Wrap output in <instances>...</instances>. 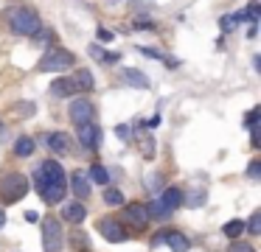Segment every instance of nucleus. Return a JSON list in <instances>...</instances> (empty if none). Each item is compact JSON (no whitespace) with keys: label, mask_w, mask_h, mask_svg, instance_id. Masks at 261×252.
<instances>
[{"label":"nucleus","mask_w":261,"mask_h":252,"mask_svg":"<svg viewBox=\"0 0 261 252\" xmlns=\"http://www.w3.org/2000/svg\"><path fill=\"white\" fill-rule=\"evenodd\" d=\"M87 53H90L96 62H101V65H115V62L121 59V56H118V53H113V50H104L98 42H93L90 48H87Z\"/></svg>","instance_id":"2eb2a0df"},{"label":"nucleus","mask_w":261,"mask_h":252,"mask_svg":"<svg viewBox=\"0 0 261 252\" xmlns=\"http://www.w3.org/2000/svg\"><path fill=\"white\" fill-rule=\"evenodd\" d=\"M141 50L143 56H149V59H163V56H160V50H154V48H138Z\"/></svg>","instance_id":"c9c22d12"},{"label":"nucleus","mask_w":261,"mask_h":252,"mask_svg":"<svg viewBox=\"0 0 261 252\" xmlns=\"http://www.w3.org/2000/svg\"><path fill=\"white\" fill-rule=\"evenodd\" d=\"M76 140L82 143V149L85 151H96L98 146H101V129H98L96 121H87L79 126V132H76Z\"/></svg>","instance_id":"423d86ee"},{"label":"nucleus","mask_w":261,"mask_h":252,"mask_svg":"<svg viewBox=\"0 0 261 252\" xmlns=\"http://www.w3.org/2000/svg\"><path fill=\"white\" fill-rule=\"evenodd\" d=\"M65 246V230L57 216L42 218V249L45 252H62Z\"/></svg>","instance_id":"39448f33"},{"label":"nucleus","mask_w":261,"mask_h":252,"mask_svg":"<svg viewBox=\"0 0 261 252\" xmlns=\"http://www.w3.org/2000/svg\"><path fill=\"white\" fill-rule=\"evenodd\" d=\"M244 14H247V20H250V22H258V14H261V3H258V0H253V3L247 6V11H244Z\"/></svg>","instance_id":"bb28decb"},{"label":"nucleus","mask_w":261,"mask_h":252,"mask_svg":"<svg viewBox=\"0 0 261 252\" xmlns=\"http://www.w3.org/2000/svg\"><path fill=\"white\" fill-rule=\"evenodd\" d=\"M166 233H169V230H160V233L152 238V244H154V246H158V244H166Z\"/></svg>","instance_id":"e433bc0d"},{"label":"nucleus","mask_w":261,"mask_h":252,"mask_svg":"<svg viewBox=\"0 0 261 252\" xmlns=\"http://www.w3.org/2000/svg\"><path fill=\"white\" fill-rule=\"evenodd\" d=\"M98 42H104V45H107V42H113V39H115V34L113 31H107V28H98Z\"/></svg>","instance_id":"2f4dec72"},{"label":"nucleus","mask_w":261,"mask_h":252,"mask_svg":"<svg viewBox=\"0 0 261 252\" xmlns=\"http://www.w3.org/2000/svg\"><path fill=\"white\" fill-rule=\"evenodd\" d=\"M205 199H208V193H205V190L199 188L197 193H191V196H188V205H191V207H199V205H205Z\"/></svg>","instance_id":"cd10ccee"},{"label":"nucleus","mask_w":261,"mask_h":252,"mask_svg":"<svg viewBox=\"0 0 261 252\" xmlns=\"http://www.w3.org/2000/svg\"><path fill=\"white\" fill-rule=\"evenodd\" d=\"M244 233H250V235H258L261 233V210H255L253 216H250V221L244 224Z\"/></svg>","instance_id":"b1692460"},{"label":"nucleus","mask_w":261,"mask_h":252,"mask_svg":"<svg viewBox=\"0 0 261 252\" xmlns=\"http://www.w3.org/2000/svg\"><path fill=\"white\" fill-rule=\"evenodd\" d=\"M98 233H101L107 241H113V244H121V241L129 238V233H126L124 224H121L118 218H110V216L98 218Z\"/></svg>","instance_id":"0eeeda50"},{"label":"nucleus","mask_w":261,"mask_h":252,"mask_svg":"<svg viewBox=\"0 0 261 252\" xmlns=\"http://www.w3.org/2000/svg\"><path fill=\"white\" fill-rule=\"evenodd\" d=\"M73 140H70L68 132H51L48 134V149L54 151V154H70V149H73Z\"/></svg>","instance_id":"9d476101"},{"label":"nucleus","mask_w":261,"mask_h":252,"mask_svg":"<svg viewBox=\"0 0 261 252\" xmlns=\"http://www.w3.org/2000/svg\"><path fill=\"white\" fill-rule=\"evenodd\" d=\"M51 95H59V98H70V95H76L73 81H70L68 76H59L57 81L51 84Z\"/></svg>","instance_id":"a211bd4d"},{"label":"nucleus","mask_w":261,"mask_h":252,"mask_svg":"<svg viewBox=\"0 0 261 252\" xmlns=\"http://www.w3.org/2000/svg\"><path fill=\"white\" fill-rule=\"evenodd\" d=\"M219 25H222V31H225V34H230L233 28L239 25V22L233 20V14H225V17H222V20H219Z\"/></svg>","instance_id":"c756f323"},{"label":"nucleus","mask_w":261,"mask_h":252,"mask_svg":"<svg viewBox=\"0 0 261 252\" xmlns=\"http://www.w3.org/2000/svg\"><path fill=\"white\" fill-rule=\"evenodd\" d=\"M76 65V56L70 53L68 48H51L48 53H42V59L37 62V70L40 73H59L68 70V67Z\"/></svg>","instance_id":"7ed1b4c3"},{"label":"nucleus","mask_w":261,"mask_h":252,"mask_svg":"<svg viewBox=\"0 0 261 252\" xmlns=\"http://www.w3.org/2000/svg\"><path fill=\"white\" fill-rule=\"evenodd\" d=\"M222 233H225L230 241H236L239 235L244 233V221H242V218H233V221H227L225 227H222Z\"/></svg>","instance_id":"412c9836"},{"label":"nucleus","mask_w":261,"mask_h":252,"mask_svg":"<svg viewBox=\"0 0 261 252\" xmlns=\"http://www.w3.org/2000/svg\"><path fill=\"white\" fill-rule=\"evenodd\" d=\"M124 216H126V221H129L135 230H146V227H149L146 205H141V202H129V205L124 207Z\"/></svg>","instance_id":"1a4fd4ad"},{"label":"nucleus","mask_w":261,"mask_h":252,"mask_svg":"<svg viewBox=\"0 0 261 252\" xmlns=\"http://www.w3.org/2000/svg\"><path fill=\"white\" fill-rule=\"evenodd\" d=\"M227 252H255V249H253V244H250V241L236 238V241L230 244V249H227Z\"/></svg>","instance_id":"a878e982"},{"label":"nucleus","mask_w":261,"mask_h":252,"mask_svg":"<svg viewBox=\"0 0 261 252\" xmlns=\"http://www.w3.org/2000/svg\"><path fill=\"white\" fill-rule=\"evenodd\" d=\"M25 193H29V179H25L20 171H12V174H6V177L0 179V196H3L6 205L20 202Z\"/></svg>","instance_id":"20e7f679"},{"label":"nucleus","mask_w":261,"mask_h":252,"mask_svg":"<svg viewBox=\"0 0 261 252\" xmlns=\"http://www.w3.org/2000/svg\"><path fill=\"white\" fill-rule=\"evenodd\" d=\"M85 216H87V207L82 205V202H70V205L62 207V218H65V221H70V224H82V221H85Z\"/></svg>","instance_id":"ddd939ff"},{"label":"nucleus","mask_w":261,"mask_h":252,"mask_svg":"<svg viewBox=\"0 0 261 252\" xmlns=\"http://www.w3.org/2000/svg\"><path fill=\"white\" fill-rule=\"evenodd\" d=\"M146 213H149V221H152V218H158V221H163V218H169V210L163 207V202H160V199L149 202V205H146Z\"/></svg>","instance_id":"aec40b11"},{"label":"nucleus","mask_w":261,"mask_h":252,"mask_svg":"<svg viewBox=\"0 0 261 252\" xmlns=\"http://www.w3.org/2000/svg\"><path fill=\"white\" fill-rule=\"evenodd\" d=\"M6 224V213H3V207H0V227Z\"/></svg>","instance_id":"58836bf2"},{"label":"nucleus","mask_w":261,"mask_h":252,"mask_svg":"<svg viewBox=\"0 0 261 252\" xmlns=\"http://www.w3.org/2000/svg\"><path fill=\"white\" fill-rule=\"evenodd\" d=\"M34 149H37V143L29 137V134H23V137L14 140V154H17V157H31V154H34Z\"/></svg>","instance_id":"6ab92c4d"},{"label":"nucleus","mask_w":261,"mask_h":252,"mask_svg":"<svg viewBox=\"0 0 261 252\" xmlns=\"http://www.w3.org/2000/svg\"><path fill=\"white\" fill-rule=\"evenodd\" d=\"M166 244L171 246V252H188L191 249V241L182 233H177V230H169V233H166Z\"/></svg>","instance_id":"f3484780"},{"label":"nucleus","mask_w":261,"mask_h":252,"mask_svg":"<svg viewBox=\"0 0 261 252\" xmlns=\"http://www.w3.org/2000/svg\"><path fill=\"white\" fill-rule=\"evenodd\" d=\"M250 146H253V149H258V146H261V134H258V129H250Z\"/></svg>","instance_id":"f704fd0d"},{"label":"nucleus","mask_w":261,"mask_h":252,"mask_svg":"<svg viewBox=\"0 0 261 252\" xmlns=\"http://www.w3.org/2000/svg\"><path fill=\"white\" fill-rule=\"evenodd\" d=\"M141 123H143V126H152V129H154V126L160 123V115H152L149 121H141Z\"/></svg>","instance_id":"4c0bfd02"},{"label":"nucleus","mask_w":261,"mask_h":252,"mask_svg":"<svg viewBox=\"0 0 261 252\" xmlns=\"http://www.w3.org/2000/svg\"><path fill=\"white\" fill-rule=\"evenodd\" d=\"M115 134H118L121 140H126V143H129V140H132V126H126V123H121V126H115Z\"/></svg>","instance_id":"7c9ffc66"},{"label":"nucleus","mask_w":261,"mask_h":252,"mask_svg":"<svg viewBox=\"0 0 261 252\" xmlns=\"http://www.w3.org/2000/svg\"><path fill=\"white\" fill-rule=\"evenodd\" d=\"M135 28H141V31H154V22L152 20H135Z\"/></svg>","instance_id":"72a5a7b5"},{"label":"nucleus","mask_w":261,"mask_h":252,"mask_svg":"<svg viewBox=\"0 0 261 252\" xmlns=\"http://www.w3.org/2000/svg\"><path fill=\"white\" fill-rule=\"evenodd\" d=\"M73 246L76 249H90V241H87L85 233H73Z\"/></svg>","instance_id":"c85d7f7f"},{"label":"nucleus","mask_w":261,"mask_h":252,"mask_svg":"<svg viewBox=\"0 0 261 252\" xmlns=\"http://www.w3.org/2000/svg\"><path fill=\"white\" fill-rule=\"evenodd\" d=\"M258 118H261V106H253V109L244 115V126H247V129H255V126H258Z\"/></svg>","instance_id":"393cba45"},{"label":"nucleus","mask_w":261,"mask_h":252,"mask_svg":"<svg viewBox=\"0 0 261 252\" xmlns=\"http://www.w3.org/2000/svg\"><path fill=\"white\" fill-rule=\"evenodd\" d=\"M160 202H163V207L171 213V210H177V207H180L182 202H186V196H182V190H180V188H174V185H171V188H166V190H163Z\"/></svg>","instance_id":"4468645a"},{"label":"nucleus","mask_w":261,"mask_h":252,"mask_svg":"<svg viewBox=\"0 0 261 252\" xmlns=\"http://www.w3.org/2000/svg\"><path fill=\"white\" fill-rule=\"evenodd\" d=\"M104 202L113 205V207H118V205H124V193H121L118 188H104Z\"/></svg>","instance_id":"5701e85b"},{"label":"nucleus","mask_w":261,"mask_h":252,"mask_svg":"<svg viewBox=\"0 0 261 252\" xmlns=\"http://www.w3.org/2000/svg\"><path fill=\"white\" fill-rule=\"evenodd\" d=\"M121 78H124V84H129V87H135V90L149 87V76L143 70H138V67H124V70H121Z\"/></svg>","instance_id":"f8f14e48"},{"label":"nucleus","mask_w":261,"mask_h":252,"mask_svg":"<svg viewBox=\"0 0 261 252\" xmlns=\"http://www.w3.org/2000/svg\"><path fill=\"white\" fill-rule=\"evenodd\" d=\"M93 115H96V109H93V104L87 98H73L68 106V118L76 123V126H82V123L93 121Z\"/></svg>","instance_id":"6e6552de"},{"label":"nucleus","mask_w":261,"mask_h":252,"mask_svg":"<svg viewBox=\"0 0 261 252\" xmlns=\"http://www.w3.org/2000/svg\"><path fill=\"white\" fill-rule=\"evenodd\" d=\"M70 190H73L76 196H79V202H85L87 196H90V179H87L85 171H73L70 174Z\"/></svg>","instance_id":"9b49d317"},{"label":"nucleus","mask_w":261,"mask_h":252,"mask_svg":"<svg viewBox=\"0 0 261 252\" xmlns=\"http://www.w3.org/2000/svg\"><path fill=\"white\" fill-rule=\"evenodd\" d=\"M247 174H250L253 179H258V177H261V162L253 160V162H250V168H247Z\"/></svg>","instance_id":"473e14b6"},{"label":"nucleus","mask_w":261,"mask_h":252,"mask_svg":"<svg viewBox=\"0 0 261 252\" xmlns=\"http://www.w3.org/2000/svg\"><path fill=\"white\" fill-rule=\"evenodd\" d=\"M70 81H73L76 93H90V90L96 87V81H93V73H90V70H76Z\"/></svg>","instance_id":"dca6fc26"},{"label":"nucleus","mask_w":261,"mask_h":252,"mask_svg":"<svg viewBox=\"0 0 261 252\" xmlns=\"http://www.w3.org/2000/svg\"><path fill=\"white\" fill-rule=\"evenodd\" d=\"M34 188L48 205H59L68 193V177L57 160H42L34 171Z\"/></svg>","instance_id":"f257e3e1"},{"label":"nucleus","mask_w":261,"mask_h":252,"mask_svg":"<svg viewBox=\"0 0 261 252\" xmlns=\"http://www.w3.org/2000/svg\"><path fill=\"white\" fill-rule=\"evenodd\" d=\"M9 28H12L14 34H20V37H37V34L42 31V22H40V14H37L34 9L20 6V9L9 11Z\"/></svg>","instance_id":"f03ea898"},{"label":"nucleus","mask_w":261,"mask_h":252,"mask_svg":"<svg viewBox=\"0 0 261 252\" xmlns=\"http://www.w3.org/2000/svg\"><path fill=\"white\" fill-rule=\"evenodd\" d=\"M87 179H93L96 185H104V188H107V185H110V171L104 165H93L90 168V177H87Z\"/></svg>","instance_id":"4be33fe9"}]
</instances>
